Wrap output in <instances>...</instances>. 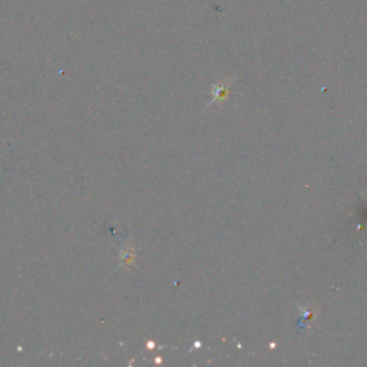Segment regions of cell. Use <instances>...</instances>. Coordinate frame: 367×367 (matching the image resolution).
<instances>
[{
  "instance_id": "cell-1",
  "label": "cell",
  "mask_w": 367,
  "mask_h": 367,
  "mask_svg": "<svg viewBox=\"0 0 367 367\" xmlns=\"http://www.w3.org/2000/svg\"><path fill=\"white\" fill-rule=\"evenodd\" d=\"M234 78H227L219 83H214L212 88H211V101L208 103V106H212V105H219V103H223L228 95H230V86L232 83Z\"/></svg>"
}]
</instances>
